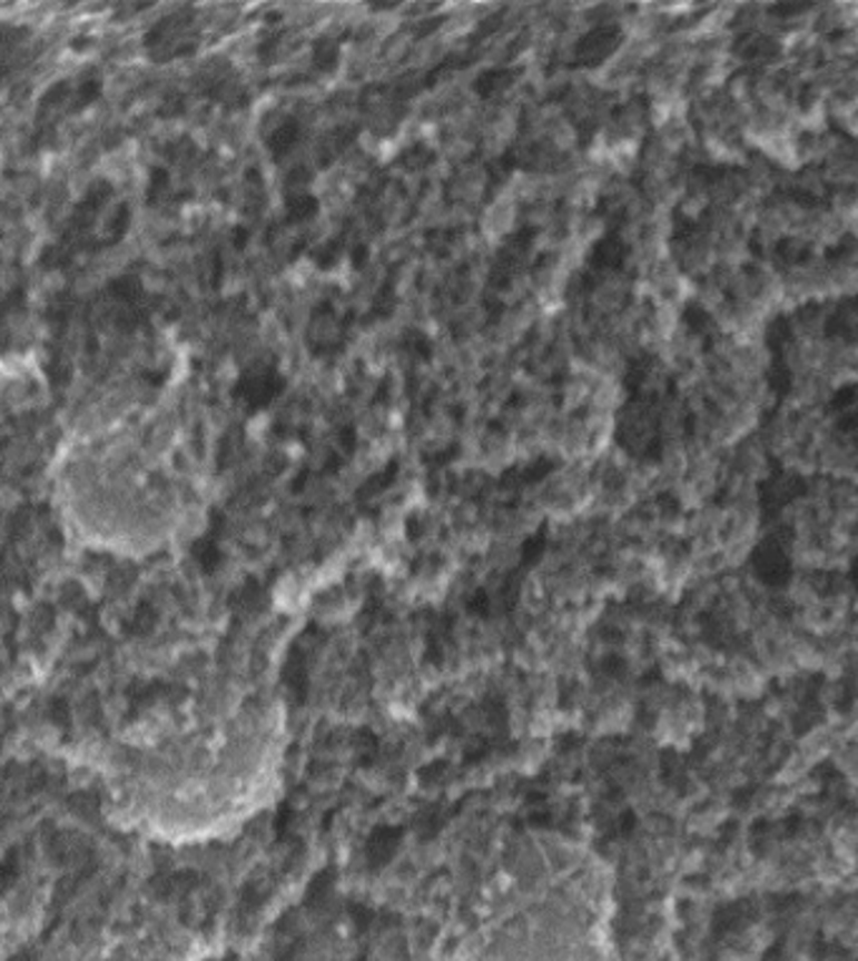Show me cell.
<instances>
[{
	"mask_svg": "<svg viewBox=\"0 0 858 961\" xmlns=\"http://www.w3.org/2000/svg\"><path fill=\"white\" fill-rule=\"evenodd\" d=\"M826 325L828 313L824 310V305H803L793 310L790 330H793V340H824Z\"/></svg>",
	"mask_w": 858,
	"mask_h": 961,
	"instance_id": "obj_5",
	"label": "cell"
},
{
	"mask_svg": "<svg viewBox=\"0 0 858 961\" xmlns=\"http://www.w3.org/2000/svg\"><path fill=\"white\" fill-rule=\"evenodd\" d=\"M796 189L800 195L811 197V199H821L828 195V181L824 177L821 167H803L800 171H796Z\"/></svg>",
	"mask_w": 858,
	"mask_h": 961,
	"instance_id": "obj_7",
	"label": "cell"
},
{
	"mask_svg": "<svg viewBox=\"0 0 858 961\" xmlns=\"http://www.w3.org/2000/svg\"><path fill=\"white\" fill-rule=\"evenodd\" d=\"M627 403H630V393H627L622 378H596L590 408L620 416Z\"/></svg>",
	"mask_w": 858,
	"mask_h": 961,
	"instance_id": "obj_6",
	"label": "cell"
},
{
	"mask_svg": "<svg viewBox=\"0 0 858 961\" xmlns=\"http://www.w3.org/2000/svg\"><path fill=\"white\" fill-rule=\"evenodd\" d=\"M458 883L466 961H612V869L554 831H509Z\"/></svg>",
	"mask_w": 858,
	"mask_h": 961,
	"instance_id": "obj_2",
	"label": "cell"
},
{
	"mask_svg": "<svg viewBox=\"0 0 858 961\" xmlns=\"http://www.w3.org/2000/svg\"><path fill=\"white\" fill-rule=\"evenodd\" d=\"M836 386L824 373H800L790 380V403L798 410H818L824 408Z\"/></svg>",
	"mask_w": 858,
	"mask_h": 961,
	"instance_id": "obj_4",
	"label": "cell"
},
{
	"mask_svg": "<svg viewBox=\"0 0 858 961\" xmlns=\"http://www.w3.org/2000/svg\"><path fill=\"white\" fill-rule=\"evenodd\" d=\"M672 257L678 259L682 273L692 277V280H696V277L706 280V277L712 275V270L718 267L716 239H712L702 227L692 229V232L672 239Z\"/></svg>",
	"mask_w": 858,
	"mask_h": 961,
	"instance_id": "obj_3",
	"label": "cell"
},
{
	"mask_svg": "<svg viewBox=\"0 0 858 961\" xmlns=\"http://www.w3.org/2000/svg\"><path fill=\"white\" fill-rule=\"evenodd\" d=\"M851 235H854V237H856V239H858V222H856V227H854V229H851Z\"/></svg>",
	"mask_w": 858,
	"mask_h": 961,
	"instance_id": "obj_8",
	"label": "cell"
},
{
	"mask_svg": "<svg viewBox=\"0 0 858 961\" xmlns=\"http://www.w3.org/2000/svg\"><path fill=\"white\" fill-rule=\"evenodd\" d=\"M287 717L263 687H219L151 710L93 753L111 821L169 845L215 843L283 791Z\"/></svg>",
	"mask_w": 858,
	"mask_h": 961,
	"instance_id": "obj_1",
	"label": "cell"
}]
</instances>
